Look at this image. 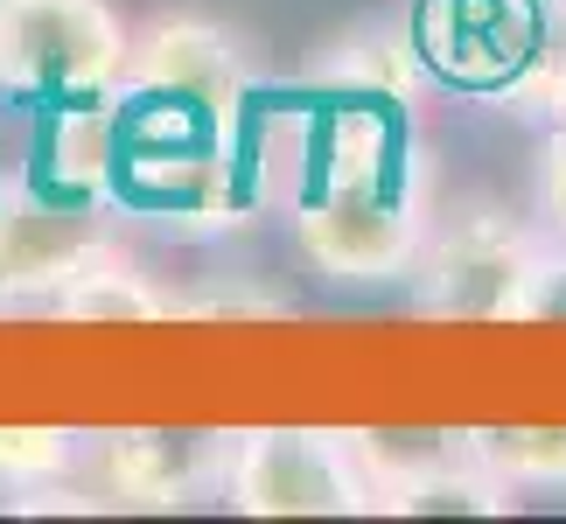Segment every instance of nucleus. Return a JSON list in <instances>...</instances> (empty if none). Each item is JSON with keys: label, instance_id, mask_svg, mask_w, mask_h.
Here are the masks:
<instances>
[{"label": "nucleus", "instance_id": "nucleus-1", "mask_svg": "<svg viewBox=\"0 0 566 524\" xmlns=\"http://www.w3.org/2000/svg\"><path fill=\"white\" fill-rule=\"evenodd\" d=\"M217 496L245 517H357L371 511V469H364L357 433L245 427L224 433Z\"/></svg>", "mask_w": 566, "mask_h": 524}, {"label": "nucleus", "instance_id": "nucleus-2", "mask_svg": "<svg viewBox=\"0 0 566 524\" xmlns=\"http://www.w3.org/2000/svg\"><path fill=\"white\" fill-rule=\"evenodd\" d=\"M134 29L113 0H14L0 29V84L56 105H105L126 92Z\"/></svg>", "mask_w": 566, "mask_h": 524}, {"label": "nucleus", "instance_id": "nucleus-3", "mask_svg": "<svg viewBox=\"0 0 566 524\" xmlns=\"http://www.w3.org/2000/svg\"><path fill=\"white\" fill-rule=\"evenodd\" d=\"M420 308L427 315H462V322H525L546 308L553 259L538 252L532 231H517L496 210H469L454 224L427 231L420 266Z\"/></svg>", "mask_w": 566, "mask_h": 524}, {"label": "nucleus", "instance_id": "nucleus-4", "mask_svg": "<svg viewBox=\"0 0 566 524\" xmlns=\"http://www.w3.org/2000/svg\"><path fill=\"white\" fill-rule=\"evenodd\" d=\"M294 245L329 280H399L427 252V210L378 182H329L315 203L294 210Z\"/></svg>", "mask_w": 566, "mask_h": 524}, {"label": "nucleus", "instance_id": "nucleus-5", "mask_svg": "<svg viewBox=\"0 0 566 524\" xmlns=\"http://www.w3.org/2000/svg\"><path fill=\"white\" fill-rule=\"evenodd\" d=\"M126 92L161 98L189 119L231 126L245 105V50L231 29L210 14H155L134 29V56H126Z\"/></svg>", "mask_w": 566, "mask_h": 524}, {"label": "nucleus", "instance_id": "nucleus-6", "mask_svg": "<svg viewBox=\"0 0 566 524\" xmlns=\"http://www.w3.org/2000/svg\"><path fill=\"white\" fill-rule=\"evenodd\" d=\"M98 490L126 511H182L224 483V433H105L92 448Z\"/></svg>", "mask_w": 566, "mask_h": 524}, {"label": "nucleus", "instance_id": "nucleus-7", "mask_svg": "<svg viewBox=\"0 0 566 524\" xmlns=\"http://www.w3.org/2000/svg\"><path fill=\"white\" fill-rule=\"evenodd\" d=\"M98 252L113 245L77 210L29 203V196L0 203V294H63Z\"/></svg>", "mask_w": 566, "mask_h": 524}, {"label": "nucleus", "instance_id": "nucleus-8", "mask_svg": "<svg viewBox=\"0 0 566 524\" xmlns=\"http://www.w3.org/2000/svg\"><path fill=\"white\" fill-rule=\"evenodd\" d=\"M56 315H71V322H161V315H176V301L147 273L126 266L119 252H98L92 266L56 294Z\"/></svg>", "mask_w": 566, "mask_h": 524}, {"label": "nucleus", "instance_id": "nucleus-9", "mask_svg": "<svg viewBox=\"0 0 566 524\" xmlns=\"http://www.w3.org/2000/svg\"><path fill=\"white\" fill-rule=\"evenodd\" d=\"M336 77L364 98H412L420 92V50L399 35V29H371V35H350L336 42Z\"/></svg>", "mask_w": 566, "mask_h": 524}, {"label": "nucleus", "instance_id": "nucleus-10", "mask_svg": "<svg viewBox=\"0 0 566 524\" xmlns=\"http://www.w3.org/2000/svg\"><path fill=\"white\" fill-rule=\"evenodd\" d=\"M475 441L511 490H566V427H504Z\"/></svg>", "mask_w": 566, "mask_h": 524}, {"label": "nucleus", "instance_id": "nucleus-11", "mask_svg": "<svg viewBox=\"0 0 566 524\" xmlns=\"http://www.w3.org/2000/svg\"><path fill=\"white\" fill-rule=\"evenodd\" d=\"M71 462H77V433H63V427H0V483L8 490L35 496V490L63 483Z\"/></svg>", "mask_w": 566, "mask_h": 524}, {"label": "nucleus", "instance_id": "nucleus-12", "mask_svg": "<svg viewBox=\"0 0 566 524\" xmlns=\"http://www.w3.org/2000/svg\"><path fill=\"white\" fill-rule=\"evenodd\" d=\"M532 203H538V217H546V231H553V238H566V119L553 126L546 155H538V182H532Z\"/></svg>", "mask_w": 566, "mask_h": 524}, {"label": "nucleus", "instance_id": "nucleus-13", "mask_svg": "<svg viewBox=\"0 0 566 524\" xmlns=\"http://www.w3.org/2000/svg\"><path fill=\"white\" fill-rule=\"evenodd\" d=\"M553 98H559V119H566V77H559V92H553Z\"/></svg>", "mask_w": 566, "mask_h": 524}, {"label": "nucleus", "instance_id": "nucleus-14", "mask_svg": "<svg viewBox=\"0 0 566 524\" xmlns=\"http://www.w3.org/2000/svg\"><path fill=\"white\" fill-rule=\"evenodd\" d=\"M8 8H14V0H0V29H8Z\"/></svg>", "mask_w": 566, "mask_h": 524}]
</instances>
